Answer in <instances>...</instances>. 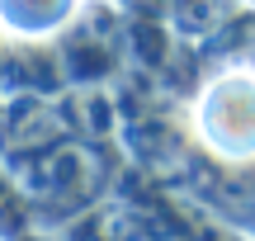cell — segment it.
Segmentation results:
<instances>
[{
  "instance_id": "6da1fadb",
  "label": "cell",
  "mask_w": 255,
  "mask_h": 241,
  "mask_svg": "<svg viewBox=\"0 0 255 241\" xmlns=\"http://www.w3.org/2000/svg\"><path fill=\"white\" fill-rule=\"evenodd\" d=\"M203 132L222 156H255V76H227L203 100Z\"/></svg>"
}]
</instances>
